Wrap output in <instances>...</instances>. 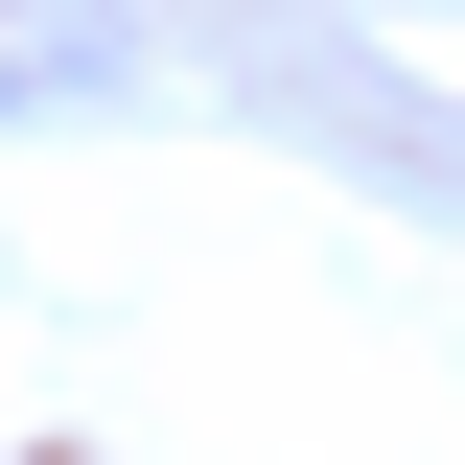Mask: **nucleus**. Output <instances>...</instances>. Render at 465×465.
I'll return each instance as SVG.
<instances>
[{
  "mask_svg": "<svg viewBox=\"0 0 465 465\" xmlns=\"http://www.w3.org/2000/svg\"><path fill=\"white\" fill-rule=\"evenodd\" d=\"M0 94H116V47L70 24V0H0Z\"/></svg>",
  "mask_w": 465,
  "mask_h": 465,
  "instance_id": "nucleus-1",
  "label": "nucleus"
}]
</instances>
